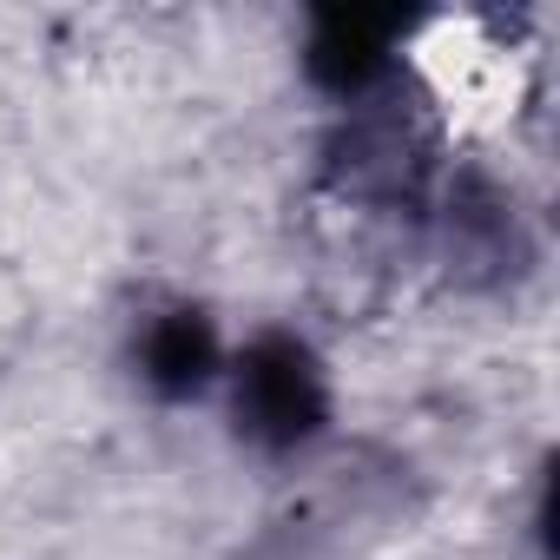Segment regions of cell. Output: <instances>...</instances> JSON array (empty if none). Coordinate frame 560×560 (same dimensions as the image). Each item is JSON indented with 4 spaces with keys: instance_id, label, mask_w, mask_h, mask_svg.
Returning a JSON list of instances; mask_svg holds the SVG:
<instances>
[{
    "instance_id": "1",
    "label": "cell",
    "mask_w": 560,
    "mask_h": 560,
    "mask_svg": "<svg viewBox=\"0 0 560 560\" xmlns=\"http://www.w3.org/2000/svg\"><path fill=\"white\" fill-rule=\"evenodd\" d=\"M409 67L429 86V100L442 106V119L468 139H494L521 119L534 67L527 54L508 40L501 21L488 14H442L409 40Z\"/></svg>"
}]
</instances>
